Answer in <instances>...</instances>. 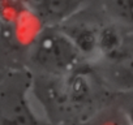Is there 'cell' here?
Here are the masks:
<instances>
[{"label": "cell", "instance_id": "6da1fadb", "mask_svg": "<svg viewBox=\"0 0 133 125\" xmlns=\"http://www.w3.org/2000/svg\"><path fill=\"white\" fill-rule=\"evenodd\" d=\"M29 61L41 76L60 78L88 64L75 42L60 26H44L29 48Z\"/></svg>", "mask_w": 133, "mask_h": 125}, {"label": "cell", "instance_id": "3957f363", "mask_svg": "<svg viewBox=\"0 0 133 125\" xmlns=\"http://www.w3.org/2000/svg\"><path fill=\"white\" fill-rule=\"evenodd\" d=\"M44 26H60L78 15L85 0H24Z\"/></svg>", "mask_w": 133, "mask_h": 125}, {"label": "cell", "instance_id": "7a4b0ae2", "mask_svg": "<svg viewBox=\"0 0 133 125\" xmlns=\"http://www.w3.org/2000/svg\"><path fill=\"white\" fill-rule=\"evenodd\" d=\"M33 76L12 72L0 81V125H43L33 91Z\"/></svg>", "mask_w": 133, "mask_h": 125}, {"label": "cell", "instance_id": "5b68a950", "mask_svg": "<svg viewBox=\"0 0 133 125\" xmlns=\"http://www.w3.org/2000/svg\"><path fill=\"white\" fill-rule=\"evenodd\" d=\"M93 125H130L123 111L112 109L94 120Z\"/></svg>", "mask_w": 133, "mask_h": 125}, {"label": "cell", "instance_id": "277c9868", "mask_svg": "<svg viewBox=\"0 0 133 125\" xmlns=\"http://www.w3.org/2000/svg\"><path fill=\"white\" fill-rule=\"evenodd\" d=\"M103 9L115 27L133 34V0H103Z\"/></svg>", "mask_w": 133, "mask_h": 125}, {"label": "cell", "instance_id": "8992f818", "mask_svg": "<svg viewBox=\"0 0 133 125\" xmlns=\"http://www.w3.org/2000/svg\"><path fill=\"white\" fill-rule=\"evenodd\" d=\"M123 112H124V115H125L128 122H129L130 125H133V104H130V106H128L127 108H124Z\"/></svg>", "mask_w": 133, "mask_h": 125}]
</instances>
